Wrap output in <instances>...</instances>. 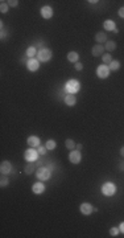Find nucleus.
I'll list each match as a JSON object with an SVG mask.
<instances>
[{"label":"nucleus","mask_w":124,"mask_h":238,"mask_svg":"<svg viewBox=\"0 0 124 238\" xmlns=\"http://www.w3.org/2000/svg\"><path fill=\"white\" fill-rule=\"evenodd\" d=\"M36 177L41 181H46L52 177V169L48 167H40L37 171H36Z\"/></svg>","instance_id":"nucleus-1"},{"label":"nucleus","mask_w":124,"mask_h":238,"mask_svg":"<svg viewBox=\"0 0 124 238\" xmlns=\"http://www.w3.org/2000/svg\"><path fill=\"white\" fill-rule=\"evenodd\" d=\"M102 193H103L104 196H107V197H111V196H114L115 193H116V185L114 184V183H110V181H107V183H104L103 185H102Z\"/></svg>","instance_id":"nucleus-2"},{"label":"nucleus","mask_w":124,"mask_h":238,"mask_svg":"<svg viewBox=\"0 0 124 238\" xmlns=\"http://www.w3.org/2000/svg\"><path fill=\"white\" fill-rule=\"evenodd\" d=\"M52 56H53L52 50L48 49V48H42V49L37 53L38 61H41V62H48L50 58H52Z\"/></svg>","instance_id":"nucleus-3"},{"label":"nucleus","mask_w":124,"mask_h":238,"mask_svg":"<svg viewBox=\"0 0 124 238\" xmlns=\"http://www.w3.org/2000/svg\"><path fill=\"white\" fill-rule=\"evenodd\" d=\"M79 87H81V85H79L78 81H75V79H70V81L66 82L65 89H66V91L69 94H75L77 91L79 90Z\"/></svg>","instance_id":"nucleus-4"},{"label":"nucleus","mask_w":124,"mask_h":238,"mask_svg":"<svg viewBox=\"0 0 124 238\" xmlns=\"http://www.w3.org/2000/svg\"><path fill=\"white\" fill-rule=\"evenodd\" d=\"M96 75L99 77V78H102V79L107 78V77L110 75V68H108L107 65L102 64L100 66H98V69H96Z\"/></svg>","instance_id":"nucleus-5"},{"label":"nucleus","mask_w":124,"mask_h":238,"mask_svg":"<svg viewBox=\"0 0 124 238\" xmlns=\"http://www.w3.org/2000/svg\"><path fill=\"white\" fill-rule=\"evenodd\" d=\"M37 155H38V152L36 151V149L28 148L27 151H25V153H24V157H25V160H27V162L32 163V162H36V160H37Z\"/></svg>","instance_id":"nucleus-6"},{"label":"nucleus","mask_w":124,"mask_h":238,"mask_svg":"<svg viewBox=\"0 0 124 238\" xmlns=\"http://www.w3.org/2000/svg\"><path fill=\"white\" fill-rule=\"evenodd\" d=\"M81 159H82V155L78 149H73V151L69 153V160H70V163H73V164H78L81 162Z\"/></svg>","instance_id":"nucleus-7"},{"label":"nucleus","mask_w":124,"mask_h":238,"mask_svg":"<svg viewBox=\"0 0 124 238\" xmlns=\"http://www.w3.org/2000/svg\"><path fill=\"white\" fill-rule=\"evenodd\" d=\"M40 68V61L36 58H29V61L27 62V69L29 72H36Z\"/></svg>","instance_id":"nucleus-8"},{"label":"nucleus","mask_w":124,"mask_h":238,"mask_svg":"<svg viewBox=\"0 0 124 238\" xmlns=\"http://www.w3.org/2000/svg\"><path fill=\"white\" fill-rule=\"evenodd\" d=\"M0 172H2V175H9L12 172V164L9 162H7V160L2 162V164H0Z\"/></svg>","instance_id":"nucleus-9"},{"label":"nucleus","mask_w":124,"mask_h":238,"mask_svg":"<svg viewBox=\"0 0 124 238\" xmlns=\"http://www.w3.org/2000/svg\"><path fill=\"white\" fill-rule=\"evenodd\" d=\"M79 210H81V213H82V214H85V216H90L91 213H93L94 208H93V205L89 204V203H83V204H81V206H79Z\"/></svg>","instance_id":"nucleus-10"},{"label":"nucleus","mask_w":124,"mask_h":238,"mask_svg":"<svg viewBox=\"0 0 124 238\" xmlns=\"http://www.w3.org/2000/svg\"><path fill=\"white\" fill-rule=\"evenodd\" d=\"M28 144H29V147H40L41 146V140H40V138L38 136H34V135H32V136H29L28 138Z\"/></svg>","instance_id":"nucleus-11"},{"label":"nucleus","mask_w":124,"mask_h":238,"mask_svg":"<svg viewBox=\"0 0 124 238\" xmlns=\"http://www.w3.org/2000/svg\"><path fill=\"white\" fill-rule=\"evenodd\" d=\"M41 16L44 17V19H50V17L53 16V9L52 7L49 5H45L41 8Z\"/></svg>","instance_id":"nucleus-12"},{"label":"nucleus","mask_w":124,"mask_h":238,"mask_svg":"<svg viewBox=\"0 0 124 238\" xmlns=\"http://www.w3.org/2000/svg\"><path fill=\"white\" fill-rule=\"evenodd\" d=\"M44 190H45V185H44L42 183H36V184L32 186V192H33L34 195H42Z\"/></svg>","instance_id":"nucleus-13"},{"label":"nucleus","mask_w":124,"mask_h":238,"mask_svg":"<svg viewBox=\"0 0 124 238\" xmlns=\"http://www.w3.org/2000/svg\"><path fill=\"white\" fill-rule=\"evenodd\" d=\"M103 50H104V46L103 45H95L93 46V49H91V53H93L94 57H99V56H103Z\"/></svg>","instance_id":"nucleus-14"},{"label":"nucleus","mask_w":124,"mask_h":238,"mask_svg":"<svg viewBox=\"0 0 124 238\" xmlns=\"http://www.w3.org/2000/svg\"><path fill=\"white\" fill-rule=\"evenodd\" d=\"M103 27H104V29L106 31H115V28H116V24H115V21L114 20H106L104 23H103Z\"/></svg>","instance_id":"nucleus-15"},{"label":"nucleus","mask_w":124,"mask_h":238,"mask_svg":"<svg viewBox=\"0 0 124 238\" xmlns=\"http://www.w3.org/2000/svg\"><path fill=\"white\" fill-rule=\"evenodd\" d=\"M65 103L67 106H74L77 103V98L74 94H67L66 97H65Z\"/></svg>","instance_id":"nucleus-16"},{"label":"nucleus","mask_w":124,"mask_h":238,"mask_svg":"<svg viewBox=\"0 0 124 238\" xmlns=\"http://www.w3.org/2000/svg\"><path fill=\"white\" fill-rule=\"evenodd\" d=\"M95 41L99 42V44H102V42H107V41H108V40H107V35H106L104 32H98V33L95 35Z\"/></svg>","instance_id":"nucleus-17"},{"label":"nucleus","mask_w":124,"mask_h":238,"mask_svg":"<svg viewBox=\"0 0 124 238\" xmlns=\"http://www.w3.org/2000/svg\"><path fill=\"white\" fill-rule=\"evenodd\" d=\"M34 169H36V166L33 163H28L27 166H25V168H24V172L27 175H32L34 172Z\"/></svg>","instance_id":"nucleus-18"},{"label":"nucleus","mask_w":124,"mask_h":238,"mask_svg":"<svg viewBox=\"0 0 124 238\" xmlns=\"http://www.w3.org/2000/svg\"><path fill=\"white\" fill-rule=\"evenodd\" d=\"M108 68H110V70H112V72L119 70V68H120V62H119L118 60H112V61H111V64L108 65Z\"/></svg>","instance_id":"nucleus-19"},{"label":"nucleus","mask_w":124,"mask_h":238,"mask_svg":"<svg viewBox=\"0 0 124 238\" xmlns=\"http://www.w3.org/2000/svg\"><path fill=\"white\" fill-rule=\"evenodd\" d=\"M78 58H79V56H78L77 52H69L67 53V60L70 62H78Z\"/></svg>","instance_id":"nucleus-20"},{"label":"nucleus","mask_w":124,"mask_h":238,"mask_svg":"<svg viewBox=\"0 0 124 238\" xmlns=\"http://www.w3.org/2000/svg\"><path fill=\"white\" fill-rule=\"evenodd\" d=\"M104 49L108 50V52H112V50L116 49V42L115 41H107L104 45Z\"/></svg>","instance_id":"nucleus-21"},{"label":"nucleus","mask_w":124,"mask_h":238,"mask_svg":"<svg viewBox=\"0 0 124 238\" xmlns=\"http://www.w3.org/2000/svg\"><path fill=\"white\" fill-rule=\"evenodd\" d=\"M25 54H27L28 58H33L36 54H37V50H36L34 46H31V48H28V49H27V53H25Z\"/></svg>","instance_id":"nucleus-22"},{"label":"nucleus","mask_w":124,"mask_h":238,"mask_svg":"<svg viewBox=\"0 0 124 238\" xmlns=\"http://www.w3.org/2000/svg\"><path fill=\"white\" fill-rule=\"evenodd\" d=\"M102 60H103V64L104 65H110L111 61H112V57L110 53H104L103 56H102Z\"/></svg>","instance_id":"nucleus-23"},{"label":"nucleus","mask_w":124,"mask_h":238,"mask_svg":"<svg viewBox=\"0 0 124 238\" xmlns=\"http://www.w3.org/2000/svg\"><path fill=\"white\" fill-rule=\"evenodd\" d=\"M65 146H66V148L67 149H70V151H73V149L75 148V143H74V140L73 139H66V142H65Z\"/></svg>","instance_id":"nucleus-24"},{"label":"nucleus","mask_w":124,"mask_h":238,"mask_svg":"<svg viewBox=\"0 0 124 238\" xmlns=\"http://www.w3.org/2000/svg\"><path fill=\"white\" fill-rule=\"evenodd\" d=\"M46 148L48 149H50V151H52V149H54L57 147V143H56V140H53V139H49L48 142H46Z\"/></svg>","instance_id":"nucleus-25"},{"label":"nucleus","mask_w":124,"mask_h":238,"mask_svg":"<svg viewBox=\"0 0 124 238\" xmlns=\"http://www.w3.org/2000/svg\"><path fill=\"white\" fill-rule=\"evenodd\" d=\"M9 184V180L5 177V175H3L2 179H0V185H2V188H4V186H7Z\"/></svg>","instance_id":"nucleus-26"},{"label":"nucleus","mask_w":124,"mask_h":238,"mask_svg":"<svg viewBox=\"0 0 124 238\" xmlns=\"http://www.w3.org/2000/svg\"><path fill=\"white\" fill-rule=\"evenodd\" d=\"M8 4L7 3H4V2H2V4H0V12L2 13H7L8 12Z\"/></svg>","instance_id":"nucleus-27"},{"label":"nucleus","mask_w":124,"mask_h":238,"mask_svg":"<svg viewBox=\"0 0 124 238\" xmlns=\"http://www.w3.org/2000/svg\"><path fill=\"white\" fill-rule=\"evenodd\" d=\"M46 151H48V148H46V146H40V147H38V149H37V152L40 153V155H45V153H46Z\"/></svg>","instance_id":"nucleus-28"},{"label":"nucleus","mask_w":124,"mask_h":238,"mask_svg":"<svg viewBox=\"0 0 124 238\" xmlns=\"http://www.w3.org/2000/svg\"><path fill=\"white\" fill-rule=\"evenodd\" d=\"M119 232H120V230H119L118 228H111V229H110V234H111L112 237H116V236L119 234Z\"/></svg>","instance_id":"nucleus-29"},{"label":"nucleus","mask_w":124,"mask_h":238,"mask_svg":"<svg viewBox=\"0 0 124 238\" xmlns=\"http://www.w3.org/2000/svg\"><path fill=\"white\" fill-rule=\"evenodd\" d=\"M8 5L9 7H17L19 5V2H17V0H8Z\"/></svg>","instance_id":"nucleus-30"},{"label":"nucleus","mask_w":124,"mask_h":238,"mask_svg":"<svg viewBox=\"0 0 124 238\" xmlns=\"http://www.w3.org/2000/svg\"><path fill=\"white\" fill-rule=\"evenodd\" d=\"M83 69V65L81 64V62H75V70H78V72H81Z\"/></svg>","instance_id":"nucleus-31"},{"label":"nucleus","mask_w":124,"mask_h":238,"mask_svg":"<svg viewBox=\"0 0 124 238\" xmlns=\"http://www.w3.org/2000/svg\"><path fill=\"white\" fill-rule=\"evenodd\" d=\"M118 15H119V16H120V17H123V19H124V7H122V8H120V9H119V12H118Z\"/></svg>","instance_id":"nucleus-32"},{"label":"nucleus","mask_w":124,"mask_h":238,"mask_svg":"<svg viewBox=\"0 0 124 238\" xmlns=\"http://www.w3.org/2000/svg\"><path fill=\"white\" fill-rule=\"evenodd\" d=\"M119 230H120V232H122V233H124V221H123L122 224L119 225Z\"/></svg>","instance_id":"nucleus-33"},{"label":"nucleus","mask_w":124,"mask_h":238,"mask_svg":"<svg viewBox=\"0 0 124 238\" xmlns=\"http://www.w3.org/2000/svg\"><path fill=\"white\" fill-rule=\"evenodd\" d=\"M75 148H77V149H78V151H79V149H82V148H83V146H82V143H78V144H77V146H75Z\"/></svg>","instance_id":"nucleus-34"},{"label":"nucleus","mask_w":124,"mask_h":238,"mask_svg":"<svg viewBox=\"0 0 124 238\" xmlns=\"http://www.w3.org/2000/svg\"><path fill=\"white\" fill-rule=\"evenodd\" d=\"M119 169L120 171H124V163H119Z\"/></svg>","instance_id":"nucleus-35"},{"label":"nucleus","mask_w":124,"mask_h":238,"mask_svg":"<svg viewBox=\"0 0 124 238\" xmlns=\"http://www.w3.org/2000/svg\"><path fill=\"white\" fill-rule=\"evenodd\" d=\"M2 37H5V31H4V27L2 25Z\"/></svg>","instance_id":"nucleus-36"},{"label":"nucleus","mask_w":124,"mask_h":238,"mask_svg":"<svg viewBox=\"0 0 124 238\" xmlns=\"http://www.w3.org/2000/svg\"><path fill=\"white\" fill-rule=\"evenodd\" d=\"M120 155H122V156L124 157V146H123L122 148H120Z\"/></svg>","instance_id":"nucleus-37"},{"label":"nucleus","mask_w":124,"mask_h":238,"mask_svg":"<svg viewBox=\"0 0 124 238\" xmlns=\"http://www.w3.org/2000/svg\"><path fill=\"white\" fill-rule=\"evenodd\" d=\"M89 3H93V4H96V3H98V2H96V0H90V2H89Z\"/></svg>","instance_id":"nucleus-38"}]
</instances>
